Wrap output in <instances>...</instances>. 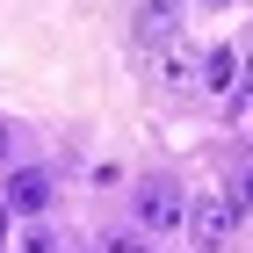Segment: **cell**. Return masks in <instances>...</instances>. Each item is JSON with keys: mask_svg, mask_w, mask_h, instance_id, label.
<instances>
[{"mask_svg": "<svg viewBox=\"0 0 253 253\" xmlns=\"http://www.w3.org/2000/svg\"><path fill=\"white\" fill-rule=\"evenodd\" d=\"M181 224L195 232V246H203V253H217L224 239L239 232V203H232V195H188V210H181Z\"/></svg>", "mask_w": 253, "mask_h": 253, "instance_id": "cell-1", "label": "cell"}, {"mask_svg": "<svg viewBox=\"0 0 253 253\" xmlns=\"http://www.w3.org/2000/svg\"><path fill=\"white\" fill-rule=\"evenodd\" d=\"M174 29H181V0H145V7L130 15V43H145V51L167 43Z\"/></svg>", "mask_w": 253, "mask_h": 253, "instance_id": "cell-2", "label": "cell"}, {"mask_svg": "<svg viewBox=\"0 0 253 253\" xmlns=\"http://www.w3.org/2000/svg\"><path fill=\"white\" fill-rule=\"evenodd\" d=\"M43 203H51V174H37V167H22V174H7V195H0V210H7V217H37L43 210Z\"/></svg>", "mask_w": 253, "mask_h": 253, "instance_id": "cell-3", "label": "cell"}, {"mask_svg": "<svg viewBox=\"0 0 253 253\" xmlns=\"http://www.w3.org/2000/svg\"><path fill=\"white\" fill-rule=\"evenodd\" d=\"M181 210H188V203H181V188H167V181H152V188L137 195V217H145V232H174V224H181Z\"/></svg>", "mask_w": 253, "mask_h": 253, "instance_id": "cell-4", "label": "cell"}, {"mask_svg": "<svg viewBox=\"0 0 253 253\" xmlns=\"http://www.w3.org/2000/svg\"><path fill=\"white\" fill-rule=\"evenodd\" d=\"M232 87H239V51L217 43L210 58H203V94H232Z\"/></svg>", "mask_w": 253, "mask_h": 253, "instance_id": "cell-5", "label": "cell"}, {"mask_svg": "<svg viewBox=\"0 0 253 253\" xmlns=\"http://www.w3.org/2000/svg\"><path fill=\"white\" fill-rule=\"evenodd\" d=\"M101 253H152V246H145V239H130V232H116V239H109Z\"/></svg>", "mask_w": 253, "mask_h": 253, "instance_id": "cell-6", "label": "cell"}, {"mask_svg": "<svg viewBox=\"0 0 253 253\" xmlns=\"http://www.w3.org/2000/svg\"><path fill=\"white\" fill-rule=\"evenodd\" d=\"M22 253H58V246H51V232H29V239H22Z\"/></svg>", "mask_w": 253, "mask_h": 253, "instance_id": "cell-7", "label": "cell"}, {"mask_svg": "<svg viewBox=\"0 0 253 253\" xmlns=\"http://www.w3.org/2000/svg\"><path fill=\"white\" fill-rule=\"evenodd\" d=\"M0 159H15V123L0 116Z\"/></svg>", "mask_w": 253, "mask_h": 253, "instance_id": "cell-8", "label": "cell"}, {"mask_svg": "<svg viewBox=\"0 0 253 253\" xmlns=\"http://www.w3.org/2000/svg\"><path fill=\"white\" fill-rule=\"evenodd\" d=\"M246 203H253V167H246Z\"/></svg>", "mask_w": 253, "mask_h": 253, "instance_id": "cell-9", "label": "cell"}, {"mask_svg": "<svg viewBox=\"0 0 253 253\" xmlns=\"http://www.w3.org/2000/svg\"><path fill=\"white\" fill-rule=\"evenodd\" d=\"M0 232H7V210H0Z\"/></svg>", "mask_w": 253, "mask_h": 253, "instance_id": "cell-10", "label": "cell"}, {"mask_svg": "<svg viewBox=\"0 0 253 253\" xmlns=\"http://www.w3.org/2000/svg\"><path fill=\"white\" fill-rule=\"evenodd\" d=\"M203 7H224V0H203Z\"/></svg>", "mask_w": 253, "mask_h": 253, "instance_id": "cell-11", "label": "cell"}]
</instances>
